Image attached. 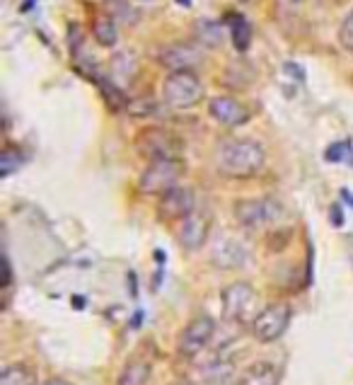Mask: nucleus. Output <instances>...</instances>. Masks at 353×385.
<instances>
[{"mask_svg": "<svg viewBox=\"0 0 353 385\" xmlns=\"http://www.w3.org/2000/svg\"><path fill=\"white\" fill-rule=\"evenodd\" d=\"M230 376H232L230 366H210V369H206L208 383H225V381H230Z\"/></svg>", "mask_w": 353, "mask_h": 385, "instance_id": "21", "label": "nucleus"}, {"mask_svg": "<svg viewBox=\"0 0 353 385\" xmlns=\"http://www.w3.org/2000/svg\"><path fill=\"white\" fill-rule=\"evenodd\" d=\"M136 150L148 160H179L181 155V141L172 131L160 126L143 129L136 136Z\"/></svg>", "mask_w": 353, "mask_h": 385, "instance_id": "4", "label": "nucleus"}, {"mask_svg": "<svg viewBox=\"0 0 353 385\" xmlns=\"http://www.w3.org/2000/svg\"><path fill=\"white\" fill-rule=\"evenodd\" d=\"M332 218H334V225H341V223H344V218H341L339 206H334V208H332Z\"/></svg>", "mask_w": 353, "mask_h": 385, "instance_id": "23", "label": "nucleus"}, {"mask_svg": "<svg viewBox=\"0 0 353 385\" xmlns=\"http://www.w3.org/2000/svg\"><path fill=\"white\" fill-rule=\"evenodd\" d=\"M162 100L172 109H189L203 100V83L193 71L167 73L162 83Z\"/></svg>", "mask_w": 353, "mask_h": 385, "instance_id": "3", "label": "nucleus"}, {"mask_svg": "<svg viewBox=\"0 0 353 385\" xmlns=\"http://www.w3.org/2000/svg\"><path fill=\"white\" fill-rule=\"evenodd\" d=\"M208 114L215 119L223 126H242V124L249 122V109L237 102L235 97H227V95H220V97H213L208 105Z\"/></svg>", "mask_w": 353, "mask_h": 385, "instance_id": "12", "label": "nucleus"}, {"mask_svg": "<svg viewBox=\"0 0 353 385\" xmlns=\"http://www.w3.org/2000/svg\"><path fill=\"white\" fill-rule=\"evenodd\" d=\"M215 335V322L208 315H196L189 325L184 327L179 337V354L181 356H196L206 349V344Z\"/></svg>", "mask_w": 353, "mask_h": 385, "instance_id": "9", "label": "nucleus"}, {"mask_svg": "<svg viewBox=\"0 0 353 385\" xmlns=\"http://www.w3.org/2000/svg\"><path fill=\"white\" fill-rule=\"evenodd\" d=\"M92 37H95V42L100 44V47H116V42H119V25L112 20L109 15H102V17H97L95 20V25H92Z\"/></svg>", "mask_w": 353, "mask_h": 385, "instance_id": "15", "label": "nucleus"}, {"mask_svg": "<svg viewBox=\"0 0 353 385\" xmlns=\"http://www.w3.org/2000/svg\"><path fill=\"white\" fill-rule=\"evenodd\" d=\"M288 3H303V0H288Z\"/></svg>", "mask_w": 353, "mask_h": 385, "instance_id": "26", "label": "nucleus"}, {"mask_svg": "<svg viewBox=\"0 0 353 385\" xmlns=\"http://www.w3.org/2000/svg\"><path fill=\"white\" fill-rule=\"evenodd\" d=\"M210 235V216L203 211H193L191 216L179 220V228H176V240L184 247L186 252L201 250L208 242Z\"/></svg>", "mask_w": 353, "mask_h": 385, "instance_id": "10", "label": "nucleus"}, {"mask_svg": "<svg viewBox=\"0 0 353 385\" xmlns=\"http://www.w3.org/2000/svg\"><path fill=\"white\" fill-rule=\"evenodd\" d=\"M339 44L346 51H353V15H349L344 22H341V27H339Z\"/></svg>", "mask_w": 353, "mask_h": 385, "instance_id": "20", "label": "nucleus"}, {"mask_svg": "<svg viewBox=\"0 0 353 385\" xmlns=\"http://www.w3.org/2000/svg\"><path fill=\"white\" fill-rule=\"evenodd\" d=\"M230 34H232V44H235V49L247 51L249 42H252V27H249V22L244 20V17H235Z\"/></svg>", "mask_w": 353, "mask_h": 385, "instance_id": "19", "label": "nucleus"}, {"mask_svg": "<svg viewBox=\"0 0 353 385\" xmlns=\"http://www.w3.org/2000/svg\"><path fill=\"white\" fill-rule=\"evenodd\" d=\"M193 211H196V196L186 186H174V189L164 191L157 201V213L164 220H184Z\"/></svg>", "mask_w": 353, "mask_h": 385, "instance_id": "11", "label": "nucleus"}, {"mask_svg": "<svg viewBox=\"0 0 353 385\" xmlns=\"http://www.w3.org/2000/svg\"><path fill=\"white\" fill-rule=\"evenodd\" d=\"M184 174V165L181 160H152L148 162V167L143 170L138 179V189L140 194H164V191L179 186V179Z\"/></svg>", "mask_w": 353, "mask_h": 385, "instance_id": "5", "label": "nucleus"}, {"mask_svg": "<svg viewBox=\"0 0 353 385\" xmlns=\"http://www.w3.org/2000/svg\"><path fill=\"white\" fill-rule=\"evenodd\" d=\"M288 325H290V305L273 303L269 308L261 310L257 320L252 322V335L261 344H271L286 335Z\"/></svg>", "mask_w": 353, "mask_h": 385, "instance_id": "7", "label": "nucleus"}, {"mask_svg": "<svg viewBox=\"0 0 353 385\" xmlns=\"http://www.w3.org/2000/svg\"><path fill=\"white\" fill-rule=\"evenodd\" d=\"M266 162V150L252 138H230L223 141L215 153V165L225 177L247 179L261 172Z\"/></svg>", "mask_w": 353, "mask_h": 385, "instance_id": "1", "label": "nucleus"}, {"mask_svg": "<svg viewBox=\"0 0 353 385\" xmlns=\"http://www.w3.org/2000/svg\"><path fill=\"white\" fill-rule=\"evenodd\" d=\"M281 216H283V206L276 199H271V196H264V199H244L237 201L235 206L237 223L247 230H259L269 223H276Z\"/></svg>", "mask_w": 353, "mask_h": 385, "instance_id": "6", "label": "nucleus"}, {"mask_svg": "<svg viewBox=\"0 0 353 385\" xmlns=\"http://www.w3.org/2000/svg\"><path fill=\"white\" fill-rule=\"evenodd\" d=\"M223 32L225 30L218 25V22H210V20H201L196 25V37L203 47H220V42H223Z\"/></svg>", "mask_w": 353, "mask_h": 385, "instance_id": "18", "label": "nucleus"}, {"mask_svg": "<svg viewBox=\"0 0 353 385\" xmlns=\"http://www.w3.org/2000/svg\"><path fill=\"white\" fill-rule=\"evenodd\" d=\"M44 385H71V383H68V381H59V378H54V381H47Z\"/></svg>", "mask_w": 353, "mask_h": 385, "instance_id": "24", "label": "nucleus"}, {"mask_svg": "<svg viewBox=\"0 0 353 385\" xmlns=\"http://www.w3.org/2000/svg\"><path fill=\"white\" fill-rule=\"evenodd\" d=\"M34 383H37V378H34L32 369H27L22 364H13L0 373V385H34Z\"/></svg>", "mask_w": 353, "mask_h": 385, "instance_id": "17", "label": "nucleus"}, {"mask_svg": "<svg viewBox=\"0 0 353 385\" xmlns=\"http://www.w3.org/2000/svg\"><path fill=\"white\" fill-rule=\"evenodd\" d=\"M20 162H22V158L20 155H17L15 158V153L13 150H5L3 153V160H0V165H3V167H0V172H3V177H8V174H13V170L15 167H20Z\"/></svg>", "mask_w": 353, "mask_h": 385, "instance_id": "22", "label": "nucleus"}, {"mask_svg": "<svg viewBox=\"0 0 353 385\" xmlns=\"http://www.w3.org/2000/svg\"><path fill=\"white\" fill-rule=\"evenodd\" d=\"M114 3H119V0H114Z\"/></svg>", "mask_w": 353, "mask_h": 385, "instance_id": "27", "label": "nucleus"}, {"mask_svg": "<svg viewBox=\"0 0 353 385\" xmlns=\"http://www.w3.org/2000/svg\"><path fill=\"white\" fill-rule=\"evenodd\" d=\"M220 303H223V318L235 325H252L257 320V291L247 281H235V284L225 286L220 293Z\"/></svg>", "mask_w": 353, "mask_h": 385, "instance_id": "2", "label": "nucleus"}, {"mask_svg": "<svg viewBox=\"0 0 353 385\" xmlns=\"http://www.w3.org/2000/svg\"><path fill=\"white\" fill-rule=\"evenodd\" d=\"M210 259H213V264L220 269H235L247 259V247H244L240 240H235V237L225 235L220 237V240H215Z\"/></svg>", "mask_w": 353, "mask_h": 385, "instance_id": "13", "label": "nucleus"}, {"mask_svg": "<svg viewBox=\"0 0 353 385\" xmlns=\"http://www.w3.org/2000/svg\"><path fill=\"white\" fill-rule=\"evenodd\" d=\"M281 383V369L271 361H254L242 373L240 385H278Z\"/></svg>", "mask_w": 353, "mask_h": 385, "instance_id": "14", "label": "nucleus"}, {"mask_svg": "<svg viewBox=\"0 0 353 385\" xmlns=\"http://www.w3.org/2000/svg\"><path fill=\"white\" fill-rule=\"evenodd\" d=\"M203 61H206V51L201 49V44L176 42L157 51V64L167 68L169 73L193 71V68L203 66Z\"/></svg>", "mask_w": 353, "mask_h": 385, "instance_id": "8", "label": "nucleus"}, {"mask_svg": "<svg viewBox=\"0 0 353 385\" xmlns=\"http://www.w3.org/2000/svg\"><path fill=\"white\" fill-rule=\"evenodd\" d=\"M150 378V366L145 361H131L119 376V385H145Z\"/></svg>", "mask_w": 353, "mask_h": 385, "instance_id": "16", "label": "nucleus"}, {"mask_svg": "<svg viewBox=\"0 0 353 385\" xmlns=\"http://www.w3.org/2000/svg\"><path fill=\"white\" fill-rule=\"evenodd\" d=\"M136 3H143V5H148V3H155V0H136Z\"/></svg>", "mask_w": 353, "mask_h": 385, "instance_id": "25", "label": "nucleus"}]
</instances>
